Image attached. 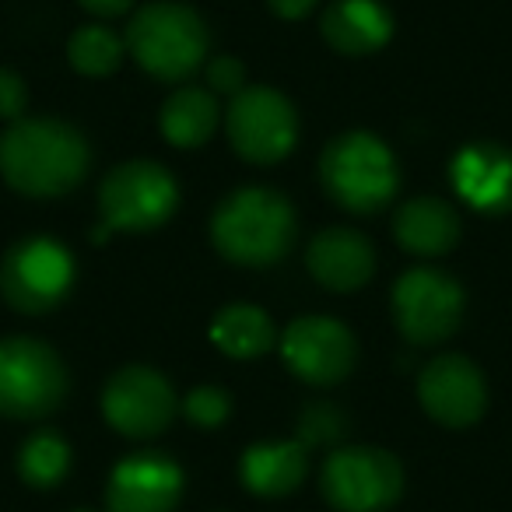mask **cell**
Listing matches in <instances>:
<instances>
[{"label": "cell", "mask_w": 512, "mask_h": 512, "mask_svg": "<svg viewBox=\"0 0 512 512\" xmlns=\"http://www.w3.org/2000/svg\"><path fill=\"white\" fill-rule=\"evenodd\" d=\"M92 151L64 120H15L0 134V176L25 197H60L85 179Z\"/></svg>", "instance_id": "obj_1"}, {"label": "cell", "mask_w": 512, "mask_h": 512, "mask_svg": "<svg viewBox=\"0 0 512 512\" xmlns=\"http://www.w3.org/2000/svg\"><path fill=\"white\" fill-rule=\"evenodd\" d=\"M218 253L242 267H271L295 242V211L288 197L267 186L235 190L211 218Z\"/></svg>", "instance_id": "obj_2"}, {"label": "cell", "mask_w": 512, "mask_h": 512, "mask_svg": "<svg viewBox=\"0 0 512 512\" xmlns=\"http://www.w3.org/2000/svg\"><path fill=\"white\" fill-rule=\"evenodd\" d=\"M127 53L158 81H183L207 60V25L186 4H144L123 36Z\"/></svg>", "instance_id": "obj_3"}, {"label": "cell", "mask_w": 512, "mask_h": 512, "mask_svg": "<svg viewBox=\"0 0 512 512\" xmlns=\"http://www.w3.org/2000/svg\"><path fill=\"white\" fill-rule=\"evenodd\" d=\"M320 179L330 200L355 214L383 211L400 186L397 158L376 134H344L327 144L320 158Z\"/></svg>", "instance_id": "obj_4"}, {"label": "cell", "mask_w": 512, "mask_h": 512, "mask_svg": "<svg viewBox=\"0 0 512 512\" xmlns=\"http://www.w3.org/2000/svg\"><path fill=\"white\" fill-rule=\"evenodd\" d=\"M67 397V369L60 355L32 337L0 341V414L43 418Z\"/></svg>", "instance_id": "obj_5"}, {"label": "cell", "mask_w": 512, "mask_h": 512, "mask_svg": "<svg viewBox=\"0 0 512 512\" xmlns=\"http://www.w3.org/2000/svg\"><path fill=\"white\" fill-rule=\"evenodd\" d=\"M74 285V256L57 239H22L0 260V292L11 309L43 316L67 299Z\"/></svg>", "instance_id": "obj_6"}, {"label": "cell", "mask_w": 512, "mask_h": 512, "mask_svg": "<svg viewBox=\"0 0 512 512\" xmlns=\"http://www.w3.org/2000/svg\"><path fill=\"white\" fill-rule=\"evenodd\" d=\"M179 204L172 172L158 162H127L99 186L102 228L109 232H151L165 225Z\"/></svg>", "instance_id": "obj_7"}, {"label": "cell", "mask_w": 512, "mask_h": 512, "mask_svg": "<svg viewBox=\"0 0 512 512\" xmlns=\"http://www.w3.org/2000/svg\"><path fill=\"white\" fill-rule=\"evenodd\" d=\"M320 488L341 512H383L404 491V470L386 449L348 446L327 456Z\"/></svg>", "instance_id": "obj_8"}, {"label": "cell", "mask_w": 512, "mask_h": 512, "mask_svg": "<svg viewBox=\"0 0 512 512\" xmlns=\"http://www.w3.org/2000/svg\"><path fill=\"white\" fill-rule=\"evenodd\" d=\"M228 137L246 162L271 165L295 148L299 116H295L292 102L274 88H242L239 95H232V106H228Z\"/></svg>", "instance_id": "obj_9"}, {"label": "cell", "mask_w": 512, "mask_h": 512, "mask_svg": "<svg viewBox=\"0 0 512 512\" xmlns=\"http://www.w3.org/2000/svg\"><path fill=\"white\" fill-rule=\"evenodd\" d=\"M463 292L435 267H414L393 285V320L411 344H439L460 327Z\"/></svg>", "instance_id": "obj_10"}, {"label": "cell", "mask_w": 512, "mask_h": 512, "mask_svg": "<svg viewBox=\"0 0 512 512\" xmlns=\"http://www.w3.org/2000/svg\"><path fill=\"white\" fill-rule=\"evenodd\" d=\"M102 414L127 439H151L169 428L176 414V393L162 372L148 365H127L102 390Z\"/></svg>", "instance_id": "obj_11"}, {"label": "cell", "mask_w": 512, "mask_h": 512, "mask_svg": "<svg viewBox=\"0 0 512 512\" xmlns=\"http://www.w3.org/2000/svg\"><path fill=\"white\" fill-rule=\"evenodd\" d=\"M281 355L288 369L313 386H334L355 369V337L341 320L330 316H299L281 337Z\"/></svg>", "instance_id": "obj_12"}, {"label": "cell", "mask_w": 512, "mask_h": 512, "mask_svg": "<svg viewBox=\"0 0 512 512\" xmlns=\"http://www.w3.org/2000/svg\"><path fill=\"white\" fill-rule=\"evenodd\" d=\"M418 400L425 407V414H432L439 425L467 428L484 414L488 390H484L481 369L470 358L439 355L421 369Z\"/></svg>", "instance_id": "obj_13"}, {"label": "cell", "mask_w": 512, "mask_h": 512, "mask_svg": "<svg viewBox=\"0 0 512 512\" xmlns=\"http://www.w3.org/2000/svg\"><path fill=\"white\" fill-rule=\"evenodd\" d=\"M183 495V470L162 453H137L113 467L106 488L109 512H172Z\"/></svg>", "instance_id": "obj_14"}, {"label": "cell", "mask_w": 512, "mask_h": 512, "mask_svg": "<svg viewBox=\"0 0 512 512\" xmlns=\"http://www.w3.org/2000/svg\"><path fill=\"white\" fill-rule=\"evenodd\" d=\"M449 179H453L456 197L467 200L474 211H512V151L502 148V144H463L449 162Z\"/></svg>", "instance_id": "obj_15"}, {"label": "cell", "mask_w": 512, "mask_h": 512, "mask_svg": "<svg viewBox=\"0 0 512 512\" xmlns=\"http://www.w3.org/2000/svg\"><path fill=\"white\" fill-rule=\"evenodd\" d=\"M309 271L330 292H358L376 271V249L355 228H323L309 242Z\"/></svg>", "instance_id": "obj_16"}, {"label": "cell", "mask_w": 512, "mask_h": 512, "mask_svg": "<svg viewBox=\"0 0 512 512\" xmlns=\"http://www.w3.org/2000/svg\"><path fill=\"white\" fill-rule=\"evenodd\" d=\"M309 446H302L299 439L288 442H256L242 453L239 460V477L253 495L264 498H281L288 491H295L306 481L309 470Z\"/></svg>", "instance_id": "obj_17"}, {"label": "cell", "mask_w": 512, "mask_h": 512, "mask_svg": "<svg viewBox=\"0 0 512 512\" xmlns=\"http://www.w3.org/2000/svg\"><path fill=\"white\" fill-rule=\"evenodd\" d=\"M323 39L344 57L372 53L393 36V18L379 0H334L323 15Z\"/></svg>", "instance_id": "obj_18"}, {"label": "cell", "mask_w": 512, "mask_h": 512, "mask_svg": "<svg viewBox=\"0 0 512 512\" xmlns=\"http://www.w3.org/2000/svg\"><path fill=\"white\" fill-rule=\"evenodd\" d=\"M393 235L414 256H442L460 239V214L442 197H414L393 218Z\"/></svg>", "instance_id": "obj_19"}, {"label": "cell", "mask_w": 512, "mask_h": 512, "mask_svg": "<svg viewBox=\"0 0 512 512\" xmlns=\"http://www.w3.org/2000/svg\"><path fill=\"white\" fill-rule=\"evenodd\" d=\"M218 116L221 113L218 102H214V92L190 85L165 99L158 123H162V134L169 144H176V148H200L214 134V127H218Z\"/></svg>", "instance_id": "obj_20"}, {"label": "cell", "mask_w": 512, "mask_h": 512, "mask_svg": "<svg viewBox=\"0 0 512 512\" xmlns=\"http://www.w3.org/2000/svg\"><path fill=\"white\" fill-rule=\"evenodd\" d=\"M211 341L232 358H256L274 348L278 334L260 306H225L211 323Z\"/></svg>", "instance_id": "obj_21"}, {"label": "cell", "mask_w": 512, "mask_h": 512, "mask_svg": "<svg viewBox=\"0 0 512 512\" xmlns=\"http://www.w3.org/2000/svg\"><path fill=\"white\" fill-rule=\"evenodd\" d=\"M71 467V446L57 432H32L18 453V474L32 488H53Z\"/></svg>", "instance_id": "obj_22"}, {"label": "cell", "mask_w": 512, "mask_h": 512, "mask_svg": "<svg viewBox=\"0 0 512 512\" xmlns=\"http://www.w3.org/2000/svg\"><path fill=\"white\" fill-rule=\"evenodd\" d=\"M123 39L116 32H109L106 25H81L78 32L67 43V57H71V67L88 78H106L120 67L123 60Z\"/></svg>", "instance_id": "obj_23"}, {"label": "cell", "mask_w": 512, "mask_h": 512, "mask_svg": "<svg viewBox=\"0 0 512 512\" xmlns=\"http://www.w3.org/2000/svg\"><path fill=\"white\" fill-rule=\"evenodd\" d=\"M344 414L334 404H309L299 418V442L302 446H327L344 435Z\"/></svg>", "instance_id": "obj_24"}, {"label": "cell", "mask_w": 512, "mask_h": 512, "mask_svg": "<svg viewBox=\"0 0 512 512\" xmlns=\"http://www.w3.org/2000/svg\"><path fill=\"white\" fill-rule=\"evenodd\" d=\"M183 411H186V418H190L193 425H200V428H218L221 421L228 418L232 404H228V393L218 390V386H197V390L186 393Z\"/></svg>", "instance_id": "obj_25"}, {"label": "cell", "mask_w": 512, "mask_h": 512, "mask_svg": "<svg viewBox=\"0 0 512 512\" xmlns=\"http://www.w3.org/2000/svg\"><path fill=\"white\" fill-rule=\"evenodd\" d=\"M207 78V92H221V95H239L246 88V67L235 57H214L204 67Z\"/></svg>", "instance_id": "obj_26"}, {"label": "cell", "mask_w": 512, "mask_h": 512, "mask_svg": "<svg viewBox=\"0 0 512 512\" xmlns=\"http://www.w3.org/2000/svg\"><path fill=\"white\" fill-rule=\"evenodd\" d=\"M25 102H29L25 81L18 78L15 71H4V67H0V120H11V123L22 120Z\"/></svg>", "instance_id": "obj_27"}, {"label": "cell", "mask_w": 512, "mask_h": 512, "mask_svg": "<svg viewBox=\"0 0 512 512\" xmlns=\"http://www.w3.org/2000/svg\"><path fill=\"white\" fill-rule=\"evenodd\" d=\"M316 8V0H271V11L278 18H306Z\"/></svg>", "instance_id": "obj_28"}, {"label": "cell", "mask_w": 512, "mask_h": 512, "mask_svg": "<svg viewBox=\"0 0 512 512\" xmlns=\"http://www.w3.org/2000/svg\"><path fill=\"white\" fill-rule=\"evenodd\" d=\"M130 4H134V0H81V8H88L92 15H99V18L123 15V11H127Z\"/></svg>", "instance_id": "obj_29"}]
</instances>
